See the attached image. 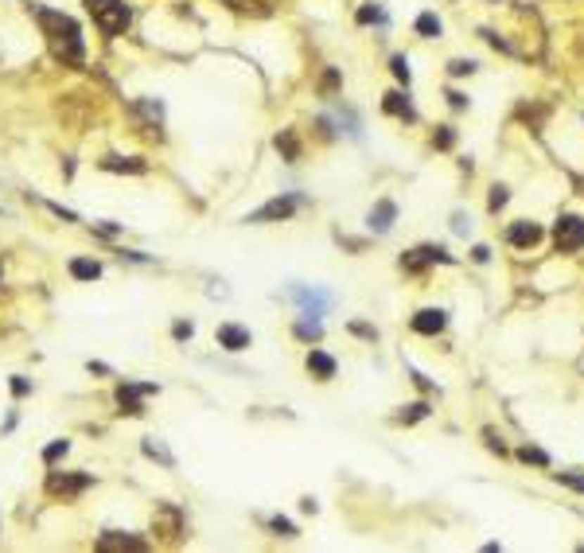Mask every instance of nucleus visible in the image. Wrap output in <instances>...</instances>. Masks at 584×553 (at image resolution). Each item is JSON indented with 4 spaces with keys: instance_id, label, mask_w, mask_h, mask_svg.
Here are the masks:
<instances>
[{
    "instance_id": "obj_1",
    "label": "nucleus",
    "mask_w": 584,
    "mask_h": 553,
    "mask_svg": "<svg viewBox=\"0 0 584 553\" xmlns=\"http://www.w3.org/2000/svg\"><path fill=\"white\" fill-rule=\"evenodd\" d=\"M35 20H39L43 35H47L51 51H55L63 63H82L86 59V47H82V27L67 16V12H55V8H35Z\"/></svg>"
},
{
    "instance_id": "obj_2",
    "label": "nucleus",
    "mask_w": 584,
    "mask_h": 553,
    "mask_svg": "<svg viewBox=\"0 0 584 553\" xmlns=\"http://www.w3.org/2000/svg\"><path fill=\"white\" fill-rule=\"evenodd\" d=\"M86 8H90L94 24L106 35H121L129 27V20H133L129 4H121V0H86Z\"/></svg>"
},
{
    "instance_id": "obj_3",
    "label": "nucleus",
    "mask_w": 584,
    "mask_h": 553,
    "mask_svg": "<svg viewBox=\"0 0 584 553\" xmlns=\"http://www.w3.org/2000/svg\"><path fill=\"white\" fill-rule=\"evenodd\" d=\"M553 238H557V250L561 253H573L584 246V218L580 215H565L557 222V230H553Z\"/></svg>"
},
{
    "instance_id": "obj_4",
    "label": "nucleus",
    "mask_w": 584,
    "mask_h": 553,
    "mask_svg": "<svg viewBox=\"0 0 584 553\" xmlns=\"http://www.w3.org/2000/svg\"><path fill=\"white\" fill-rule=\"evenodd\" d=\"M144 394H156V386H137V382L117 386V405H121V413H129V417H141V413H144L141 398H144Z\"/></svg>"
},
{
    "instance_id": "obj_5",
    "label": "nucleus",
    "mask_w": 584,
    "mask_h": 553,
    "mask_svg": "<svg viewBox=\"0 0 584 553\" xmlns=\"http://www.w3.org/2000/svg\"><path fill=\"white\" fill-rule=\"evenodd\" d=\"M296 195H284V199H273V203H265L261 210H253L250 215V222H281V218H288L292 210H296Z\"/></svg>"
},
{
    "instance_id": "obj_6",
    "label": "nucleus",
    "mask_w": 584,
    "mask_h": 553,
    "mask_svg": "<svg viewBox=\"0 0 584 553\" xmlns=\"http://www.w3.org/2000/svg\"><path fill=\"white\" fill-rule=\"evenodd\" d=\"M94 479L90 476H58V471H51L47 476V491L51 495H78V491H86Z\"/></svg>"
},
{
    "instance_id": "obj_7",
    "label": "nucleus",
    "mask_w": 584,
    "mask_h": 553,
    "mask_svg": "<svg viewBox=\"0 0 584 553\" xmlns=\"http://www.w3.org/2000/svg\"><path fill=\"white\" fill-rule=\"evenodd\" d=\"M444 324H448V316L440 308H425L413 316V331H421V336H436V331H444Z\"/></svg>"
},
{
    "instance_id": "obj_8",
    "label": "nucleus",
    "mask_w": 584,
    "mask_h": 553,
    "mask_svg": "<svg viewBox=\"0 0 584 553\" xmlns=\"http://www.w3.org/2000/svg\"><path fill=\"white\" fill-rule=\"evenodd\" d=\"M429 261H452V258H448L444 250H436V246H421V250L405 253V258H401V265L417 273V269H425V265H429Z\"/></svg>"
},
{
    "instance_id": "obj_9",
    "label": "nucleus",
    "mask_w": 584,
    "mask_h": 553,
    "mask_svg": "<svg viewBox=\"0 0 584 553\" xmlns=\"http://www.w3.org/2000/svg\"><path fill=\"white\" fill-rule=\"evenodd\" d=\"M218 343H222L226 351H246V347H250V331L238 327V324H222L218 327Z\"/></svg>"
},
{
    "instance_id": "obj_10",
    "label": "nucleus",
    "mask_w": 584,
    "mask_h": 553,
    "mask_svg": "<svg viewBox=\"0 0 584 553\" xmlns=\"http://www.w3.org/2000/svg\"><path fill=\"white\" fill-rule=\"evenodd\" d=\"M510 246H538L542 242V227H538V222H514V227H510Z\"/></svg>"
},
{
    "instance_id": "obj_11",
    "label": "nucleus",
    "mask_w": 584,
    "mask_h": 553,
    "mask_svg": "<svg viewBox=\"0 0 584 553\" xmlns=\"http://www.w3.org/2000/svg\"><path fill=\"white\" fill-rule=\"evenodd\" d=\"M98 549H148V545L141 542V538H129V534H117V530H109V534L98 538Z\"/></svg>"
},
{
    "instance_id": "obj_12",
    "label": "nucleus",
    "mask_w": 584,
    "mask_h": 553,
    "mask_svg": "<svg viewBox=\"0 0 584 553\" xmlns=\"http://www.w3.org/2000/svg\"><path fill=\"white\" fill-rule=\"evenodd\" d=\"M393 218H398V207H393L390 199H382L374 210H370V230H378V234H386V230L393 227Z\"/></svg>"
},
{
    "instance_id": "obj_13",
    "label": "nucleus",
    "mask_w": 584,
    "mask_h": 553,
    "mask_svg": "<svg viewBox=\"0 0 584 553\" xmlns=\"http://www.w3.org/2000/svg\"><path fill=\"white\" fill-rule=\"evenodd\" d=\"M382 109H386V113H393V117H405V121H413V117H417V113H413V106H409V98H405V94H386Z\"/></svg>"
},
{
    "instance_id": "obj_14",
    "label": "nucleus",
    "mask_w": 584,
    "mask_h": 553,
    "mask_svg": "<svg viewBox=\"0 0 584 553\" xmlns=\"http://www.w3.org/2000/svg\"><path fill=\"white\" fill-rule=\"evenodd\" d=\"M308 370L327 382V378H335V359H331V355H324V351H312L308 355Z\"/></svg>"
},
{
    "instance_id": "obj_15",
    "label": "nucleus",
    "mask_w": 584,
    "mask_h": 553,
    "mask_svg": "<svg viewBox=\"0 0 584 553\" xmlns=\"http://www.w3.org/2000/svg\"><path fill=\"white\" fill-rule=\"evenodd\" d=\"M101 168H106V172H137V176H141V172L148 168V164H144V160H121V156H106V160H101Z\"/></svg>"
},
{
    "instance_id": "obj_16",
    "label": "nucleus",
    "mask_w": 584,
    "mask_h": 553,
    "mask_svg": "<svg viewBox=\"0 0 584 553\" xmlns=\"http://www.w3.org/2000/svg\"><path fill=\"white\" fill-rule=\"evenodd\" d=\"M70 276H78V281H98L101 265H98V261H86V258H75V261H70Z\"/></svg>"
},
{
    "instance_id": "obj_17",
    "label": "nucleus",
    "mask_w": 584,
    "mask_h": 553,
    "mask_svg": "<svg viewBox=\"0 0 584 553\" xmlns=\"http://www.w3.org/2000/svg\"><path fill=\"white\" fill-rule=\"evenodd\" d=\"M417 32L425 35V39H436V35H440V20H436L433 12H421L417 16Z\"/></svg>"
},
{
    "instance_id": "obj_18",
    "label": "nucleus",
    "mask_w": 584,
    "mask_h": 553,
    "mask_svg": "<svg viewBox=\"0 0 584 553\" xmlns=\"http://www.w3.org/2000/svg\"><path fill=\"white\" fill-rule=\"evenodd\" d=\"M355 20H359V24H386V12L378 8V4H374V8L367 4V8H359V16H355Z\"/></svg>"
},
{
    "instance_id": "obj_19",
    "label": "nucleus",
    "mask_w": 584,
    "mask_h": 553,
    "mask_svg": "<svg viewBox=\"0 0 584 553\" xmlns=\"http://www.w3.org/2000/svg\"><path fill=\"white\" fill-rule=\"evenodd\" d=\"M296 336L300 339H319L324 336V327H319L316 319H300V324H296Z\"/></svg>"
},
{
    "instance_id": "obj_20",
    "label": "nucleus",
    "mask_w": 584,
    "mask_h": 553,
    "mask_svg": "<svg viewBox=\"0 0 584 553\" xmlns=\"http://www.w3.org/2000/svg\"><path fill=\"white\" fill-rule=\"evenodd\" d=\"M67 452H70V440H55V445H47V448H43V460H47V464H55L58 456H67Z\"/></svg>"
},
{
    "instance_id": "obj_21",
    "label": "nucleus",
    "mask_w": 584,
    "mask_h": 553,
    "mask_svg": "<svg viewBox=\"0 0 584 553\" xmlns=\"http://www.w3.org/2000/svg\"><path fill=\"white\" fill-rule=\"evenodd\" d=\"M390 70H393V78H398V82H405V86H409V59H405V55H393Z\"/></svg>"
},
{
    "instance_id": "obj_22",
    "label": "nucleus",
    "mask_w": 584,
    "mask_h": 553,
    "mask_svg": "<svg viewBox=\"0 0 584 553\" xmlns=\"http://www.w3.org/2000/svg\"><path fill=\"white\" fill-rule=\"evenodd\" d=\"M518 456H522L526 464H542V468H545V464H550V456H545L542 448H530V445H526V448H522V452H518Z\"/></svg>"
},
{
    "instance_id": "obj_23",
    "label": "nucleus",
    "mask_w": 584,
    "mask_h": 553,
    "mask_svg": "<svg viewBox=\"0 0 584 553\" xmlns=\"http://www.w3.org/2000/svg\"><path fill=\"white\" fill-rule=\"evenodd\" d=\"M507 199H510V195H507V187H491V199H487V207H491V210H499V207H507Z\"/></svg>"
},
{
    "instance_id": "obj_24",
    "label": "nucleus",
    "mask_w": 584,
    "mask_h": 553,
    "mask_svg": "<svg viewBox=\"0 0 584 553\" xmlns=\"http://www.w3.org/2000/svg\"><path fill=\"white\" fill-rule=\"evenodd\" d=\"M277 148L284 152L288 160H296V141H292V133H284V136H277Z\"/></svg>"
},
{
    "instance_id": "obj_25",
    "label": "nucleus",
    "mask_w": 584,
    "mask_h": 553,
    "mask_svg": "<svg viewBox=\"0 0 584 553\" xmlns=\"http://www.w3.org/2000/svg\"><path fill=\"white\" fill-rule=\"evenodd\" d=\"M429 413V405L425 402H417V405H409V413H401V421H421Z\"/></svg>"
},
{
    "instance_id": "obj_26",
    "label": "nucleus",
    "mask_w": 584,
    "mask_h": 553,
    "mask_svg": "<svg viewBox=\"0 0 584 553\" xmlns=\"http://www.w3.org/2000/svg\"><path fill=\"white\" fill-rule=\"evenodd\" d=\"M448 70H452V75L459 78V75H471V70H476V63H471V59H456V63H452Z\"/></svg>"
},
{
    "instance_id": "obj_27",
    "label": "nucleus",
    "mask_w": 584,
    "mask_h": 553,
    "mask_svg": "<svg viewBox=\"0 0 584 553\" xmlns=\"http://www.w3.org/2000/svg\"><path fill=\"white\" fill-rule=\"evenodd\" d=\"M144 452H148V456H156V460H164V464H172V456H167L160 445H152V440H144Z\"/></svg>"
},
{
    "instance_id": "obj_28",
    "label": "nucleus",
    "mask_w": 584,
    "mask_h": 553,
    "mask_svg": "<svg viewBox=\"0 0 584 553\" xmlns=\"http://www.w3.org/2000/svg\"><path fill=\"white\" fill-rule=\"evenodd\" d=\"M191 331H195V327H191V324H184V319H179V324L172 327V336H175V339H191Z\"/></svg>"
},
{
    "instance_id": "obj_29",
    "label": "nucleus",
    "mask_w": 584,
    "mask_h": 553,
    "mask_svg": "<svg viewBox=\"0 0 584 553\" xmlns=\"http://www.w3.org/2000/svg\"><path fill=\"white\" fill-rule=\"evenodd\" d=\"M273 530H277V534H284V538H292V534H296L288 519H273Z\"/></svg>"
},
{
    "instance_id": "obj_30",
    "label": "nucleus",
    "mask_w": 584,
    "mask_h": 553,
    "mask_svg": "<svg viewBox=\"0 0 584 553\" xmlns=\"http://www.w3.org/2000/svg\"><path fill=\"white\" fill-rule=\"evenodd\" d=\"M452 141H456L452 129H440V133H436V144H440V148H452Z\"/></svg>"
},
{
    "instance_id": "obj_31",
    "label": "nucleus",
    "mask_w": 584,
    "mask_h": 553,
    "mask_svg": "<svg viewBox=\"0 0 584 553\" xmlns=\"http://www.w3.org/2000/svg\"><path fill=\"white\" fill-rule=\"evenodd\" d=\"M557 479H561V483H569V487H580V491H584V479H580V476H569V471H557Z\"/></svg>"
},
{
    "instance_id": "obj_32",
    "label": "nucleus",
    "mask_w": 584,
    "mask_h": 553,
    "mask_svg": "<svg viewBox=\"0 0 584 553\" xmlns=\"http://www.w3.org/2000/svg\"><path fill=\"white\" fill-rule=\"evenodd\" d=\"M27 390H32V386H27V378H12V394H16V398H24Z\"/></svg>"
},
{
    "instance_id": "obj_33",
    "label": "nucleus",
    "mask_w": 584,
    "mask_h": 553,
    "mask_svg": "<svg viewBox=\"0 0 584 553\" xmlns=\"http://www.w3.org/2000/svg\"><path fill=\"white\" fill-rule=\"evenodd\" d=\"M335 86H339V70H327L324 75V90H335Z\"/></svg>"
},
{
    "instance_id": "obj_34",
    "label": "nucleus",
    "mask_w": 584,
    "mask_h": 553,
    "mask_svg": "<svg viewBox=\"0 0 584 553\" xmlns=\"http://www.w3.org/2000/svg\"><path fill=\"white\" fill-rule=\"evenodd\" d=\"M448 101H452V106H456V109H464V106H467V98H464V94H456V90L448 94Z\"/></svg>"
},
{
    "instance_id": "obj_35",
    "label": "nucleus",
    "mask_w": 584,
    "mask_h": 553,
    "mask_svg": "<svg viewBox=\"0 0 584 553\" xmlns=\"http://www.w3.org/2000/svg\"><path fill=\"white\" fill-rule=\"evenodd\" d=\"M471 258H476V261H487V258H491V250H487V246H476V250H471Z\"/></svg>"
}]
</instances>
